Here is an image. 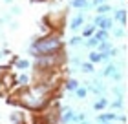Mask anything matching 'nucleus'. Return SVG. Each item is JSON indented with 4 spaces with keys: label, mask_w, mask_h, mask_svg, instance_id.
I'll return each mask as SVG.
<instances>
[{
    "label": "nucleus",
    "mask_w": 128,
    "mask_h": 124,
    "mask_svg": "<svg viewBox=\"0 0 128 124\" xmlns=\"http://www.w3.org/2000/svg\"><path fill=\"white\" fill-rule=\"evenodd\" d=\"M64 49V40H62V31H50L46 35H35L28 48L30 57H38V55H51L59 53Z\"/></svg>",
    "instance_id": "1"
},
{
    "label": "nucleus",
    "mask_w": 128,
    "mask_h": 124,
    "mask_svg": "<svg viewBox=\"0 0 128 124\" xmlns=\"http://www.w3.org/2000/svg\"><path fill=\"white\" fill-rule=\"evenodd\" d=\"M68 60L66 51H59V53H51V55H38L33 58V68L35 71H51V69H59L62 68Z\"/></svg>",
    "instance_id": "2"
},
{
    "label": "nucleus",
    "mask_w": 128,
    "mask_h": 124,
    "mask_svg": "<svg viewBox=\"0 0 128 124\" xmlns=\"http://www.w3.org/2000/svg\"><path fill=\"white\" fill-rule=\"evenodd\" d=\"M73 115H75V110L72 106H59V110H57V121H59V124H72Z\"/></svg>",
    "instance_id": "3"
},
{
    "label": "nucleus",
    "mask_w": 128,
    "mask_h": 124,
    "mask_svg": "<svg viewBox=\"0 0 128 124\" xmlns=\"http://www.w3.org/2000/svg\"><path fill=\"white\" fill-rule=\"evenodd\" d=\"M92 24L99 29H106V31H112L114 29V18L108 15H95L92 18Z\"/></svg>",
    "instance_id": "4"
},
{
    "label": "nucleus",
    "mask_w": 128,
    "mask_h": 124,
    "mask_svg": "<svg viewBox=\"0 0 128 124\" xmlns=\"http://www.w3.org/2000/svg\"><path fill=\"white\" fill-rule=\"evenodd\" d=\"M86 24V16H84V13L82 11H79L77 15H73L72 18H70V29H72V31H79L80 27H82Z\"/></svg>",
    "instance_id": "5"
},
{
    "label": "nucleus",
    "mask_w": 128,
    "mask_h": 124,
    "mask_svg": "<svg viewBox=\"0 0 128 124\" xmlns=\"http://www.w3.org/2000/svg\"><path fill=\"white\" fill-rule=\"evenodd\" d=\"M95 122H117V113L115 111H101L95 117Z\"/></svg>",
    "instance_id": "6"
},
{
    "label": "nucleus",
    "mask_w": 128,
    "mask_h": 124,
    "mask_svg": "<svg viewBox=\"0 0 128 124\" xmlns=\"http://www.w3.org/2000/svg\"><path fill=\"white\" fill-rule=\"evenodd\" d=\"M31 82H33V75H28V71L15 75V86H30Z\"/></svg>",
    "instance_id": "7"
},
{
    "label": "nucleus",
    "mask_w": 128,
    "mask_h": 124,
    "mask_svg": "<svg viewBox=\"0 0 128 124\" xmlns=\"http://www.w3.org/2000/svg\"><path fill=\"white\" fill-rule=\"evenodd\" d=\"M13 64H15L16 69H20V71H28V69L33 68V60H30V58H15Z\"/></svg>",
    "instance_id": "8"
},
{
    "label": "nucleus",
    "mask_w": 128,
    "mask_h": 124,
    "mask_svg": "<svg viewBox=\"0 0 128 124\" xmlns=\"http://www.w3.org/2000/svg\"><path fill=\"white\" fill-rule=\"evenodd\" d=\"M112 13H114V18L124 27V26H126V22H128V18H126V9H124V7H119V9H114Z\"/></svg>",
    "instance_id": "9"
},
{
    "label": "nucleus",
    "mask_w": 128,
    "mask_h": 124,
    "mask_svg": "<svg viewBox=\"0 0 128 124\" xmlns=\"http://www.w3.org/2000/svg\"><path fill=\"white\" fill-rule=\"evenodd\" d=\"M92 108H94L95 111H104L108 108V99H106V95H101L99 97L95 102H94V106H92Z\"/></svg>",
    "instance_id": "10"
},
{
    "label": "nucleus",
    "mask_w": 128,
    "mask_h": 124,
    "mask_svg": "<svg viewBox=\"0 0 128 124\" xmlns=\"http://www.w3.org/2000/svg\"><path fill=\"white\" fill-rule=\"evenodd\" d=\"M79 86H80V84H79V80H77V79H73V77H72V79H66V82H64V90H66L68 93H72V95H73V91L77 90Z\"/></svg>",
    "instance_id": "11"
},
{
    "label": "nucleus",
    "mask_w": 128,
    "mask_h": 124,
    "mask_svg": "<svg viewBox=\"0 0 128 124\" xmlns=\"http://www.w3.org/2000/svg\"><path fill=\"white\" fill-rule=\"evenodd\" d=\"M80 29H82V31H80V37L82 38H90V37H94V33H95V26L92 24V22L90 24H84Z\"/></svg>",
    "instance_id": "12"
},
{
    "label": "nucleus",
    "mask_w": 128,
    "mask_h": 124,
    "mask_svg": "<svg viewBox=\"0 0 128 124\" xmlns=\"http://www.w3.org/2000/svg\"><path fill=\"white\" fill-rule=\"evenodd\" d=\"M70 5H72L73 9H79V11H88L90 2H88V0H72Z\"/></svg>",
    "instance_id": "13"
},
{
    "label": "nucleus",
    "mask_w": 128,
    "mask_h": 124,
    "mask_svg": "<svg viewBox=\"0 0 128 124\" xmlns=\"http://www.w3.org/2000/svg\"><path fill=\"white\" fill-rule=\"evenodd\" d=\"M112 48H114V42L108 38V40H102V42H99L95 49H97L99 53H108V51L112 49Z\"/></svg>",
    "instance_id": "14"
},
{
    "label": "nucleus",
    "mask_w": 128,
    "mask_h": 124,
    "mask_svg": "<svg viewBox=\"0 0 128 124\" xmlns=\"http://www.w3.org/2000/svg\"><path fill=\"white\" fill-rule=\"evenodd\" d=\"M80 71L82 73H90V75H94L95 73V64H92V62H88V60H82L80 62Z\"/></svg>",
    "instance_id": "15"
},
{
    "label": "nucleus",
    "mask_w": 128,
    "mask_h": 124,
    "mask_svg": "<svg viewBox=\"0 0 128 124\" xmlns=\"http://www.w3.org/2000/svg\"><path fill=\"white\" fill-rule=\"evenodd\" d=\"M114 71H117V64L110 60L106 66H104V69H102V73H101V75H102V77H112V75H114Z\"/></svg>",
    "instance_id": "16"
},
{
    "label": "nucleus",
    "mask_w": 128,
    "mask_h": 124,
    "mask_svg": "<svg viewBox=\"0 0 128 124\" xmlns=\"http://www.w3.org/2000/svg\"><path fill=\"white\" fill-rule=\"evenodd\" d=\"M95 11H97V15H110V13L114 11V7H112L108 2H104V4H101V5H97Z\"/></svg>",
    "instance_id": "17"
},
{
    "label": "nucleus",
    "mask_w": 128,
    "mask_h": 124,
    "mask_svg": "<svg viewBox=\"0 0 128 124\" xmlns=\"http://www.w3.org/2000/svg\"><path fill=\"white\" fill-rule=\"evenodd\" d=\"M94 37L99 40V42H102V40H108V38H110V31H106V29H99V27H95Z\"/></svg>",
    "instance_id": "18"
},
{
    "label": "nucleus",
    "mask_w": 128,
    "mask_h": 124,
    "mask_svg": "<svg viewBox=\"0 0 128 124\" xmlns=\"http://www.w3.org/2000/svg\"><path fill=\"white\" fill-rule=\"evenodd\" d=\"M88 93H90V91H88V88H86V86H79L77 90L73 91V95L77 97L79 100H84L86 97H88Z\"/></svg>",
    "instance_id": "19"
},
{
    "label": "nucleus",
    "mask_w": 128,
    "mask_h": 124,
    "mask_svg": "<svg viewBox=\"0 0 128 124\" xmlns=\"http://www.w3.org/2000/svg\"><path fill=\"white\" fill-rule=\"evenodd\" d=\"M88 62H92V64H101V53H99L97 49H90V53H88Z\"/></svg>",
    "instance_id": "20"
},
{
    "label": "nucleus",
    "mask_w": 128,
    "mask_h": 124,
    "mask_svg": "<svg viewBox=\"0 0 128 124\" xmlns=\"http://www.w3.org/2000/svg\"><path fill=\"white\" fill-rule=\"evenodd\" d=\"M22 119H24V111H13L9 115L11 124H22Z\"/></svg>",
    "instance_id": "21"
},
{
    "label": "nucleus",
    "mask_w": 128,
    "mask_h": 124,
    "mask_svg": "<svg viewBox=\"0 0 128 124\" xmlns=\"http://www.w3.org/2000/svg\"><path fill=\"white\" fill-rule=\"evenodd\" d=\"M108 108L112 110V111H117V110H123L124 106H123V99H115L114 102H108Z\"/></svg>",
    "instance_id": "22"
},
{
    "label": "nucleus",
    "mask_w": 128,
    "mask_h": 124,
    "mask_svg": "<svg viewBox=\"0 0 128 124\" xmlns=\"http://www.w3.org/2000/svg\"><path fill=\"white\" fill-rule=\"evenodd\" d=\"M88 49H95L97 48V44H99V40L95 37H90V38H84V42H82Z\"/></svg>",
    "instance_id": "23"
},
{
    "label": "nucleus",
    "mask_w": 128,
    "mask_h": 124,
    "mask_svg": "<svg viewBox=\"0 0 128 124\" xmlns=\"http://www.w3.org/2000/svg\"><path fill=\"white\" fill-rule=\"evenodd\" d=\"M82 42H84L82 37H72V38L68 40V44L72 46V48H79V46H82Z\"/></svg>",
    "instance_id": "24"
},
{
    "label": "nucleus",
    "mask_w": 128,
    "mask_h": 124,
    "mask_svg": "<svg viewBox=\"0 0 128 124\" xmlns=\"http://www.w3.org/2000/svg\"><path fill=\"white\" fill-rule=\"evenodd\" d=\"M86 119H88V117H86V113H84V111H79V113H77V111H75V115H73V124H80V122H82V121H86Z\"/></svg>",
    "instance_id": "25"
},
{
    "label": "nucleus",
    "mask_w": 128,
    "mask_h": 124,
    "mask_svg": "<svg viewBox=\"0 0 128 124\" xmlns=\"http://www.w3.org/2000/svg\"><path fill=\"white\" fill-rule=\"evenodd\" d=\"M110 35L115 38H124L126 37V29L124 27H119V29H115V31H110Z\"/></svg>",
    "instance_id": "26"
},
{
    "label": "nucleus",
    "mask_w": 128,
    "mask_h": 124,
    "mask_svg": "<svg viewBox=\"0 0 128 124\" xmlns=\"http://www.w3.org/2000/svg\"><path fill=\"white\" fill-rule=\"evenodd\" d=\"M106 0H92L90 2V5H88V9H95L97 5H101V4H104Z\"/></svg>",
    "instance_id": "27"
},
{
    "label": "nucleus",
    "mask_w": 128,
    "mask_h": 124,
    "mask_svg": "<svg viewBox=\"0 0 128 124\" xmlns=\"http://www.w3.org/2000/svg\"><path fill=\"white\" fill-rule=\"evenodd\" d=\"M9 22H11V15H2V16H0V26L9 24Z\"/></svg>",
    "instance_id": "28"
},
{
    "label": "nucleus",
    "mask_w": 128,
    "mask_h": 124,
    "mask_svg": "<svg viewBox=\"0 0 128 124\" xmlns=\"http://www.w3.org/2000/svg\"><path fill=\"white\" fill-rule=\"evenodd\" d=\"M22 13V7H20V5H13V7H11V16H13V15H20Z\"/></svg>",
    "instance_id": "29"
},
{
    "label": "nucleus",
    "mask_w": 128,
    "mask_h": 124,
    "mask_svg": "<svg viewBox=\"0 0 128 124\" xmlns=\"http://www.w3.org/2000/svg\"><path fill=\"white\" fill-rule=\"evenodd\" d=\"M108 55H110V58H114V57H117V55H119V49H117V48H112V49H110V51H108Z\"/></svg>",
    "instance_id": "30"
},
{
    "label": "nucleus",
    "mask_w": 128,
    "mask_h": 124,
    "mask_svg": "<svg viewBox=\"0 0 128 124\" xmlns=\"http://www.w3.org/2000/svg\"><path fill=\"white\" fill-rule=\"evenodd\" d=\"M112 79H114V80H121V79H123V73H121L119 69H117V71H114V75H112Z\"/></svg>",
    "instance_id": "31"
},
{
    "label": "nucleus",
    "mask_w": 128,
    "mask_h": 124,
    "mask_svg": "<svg viewBox=\"0 0 128 124\" xmlns=\"http://www.w3.org/2000/svg\"><path fill=\"white\" fill-rule=\"evenodd\" d=\"M18 26H20L18 22H13V20L9 22V27H11V29H18Z\"/></svg>",
    "instance_id": "32"
},
{
    "label": "nucleus",
    "mask_w": 128,
    "mask_h": 124,
    "mask_svg": "<svg viewBox=\"0 0 128 124\" xmlns=\"http://www.w3.org/2000/svg\"><path fill=\"white\" fill-rule=\"evenodd\" d=\"M33 124H44V122H42V121H40V119H38L37 122H33Z\"/></svg>",
    "instance_id": "33"
},
{
    "label": "nucleus",
    "mask_w": 128,
    "mask_h": 124,
    "mask_svg": "<svg viewBox=\"0 0 128 124\" xmlns=\"http://www.w3.org/2000/svg\"><path fill=\"white\" fill-rule=\"evenodd\" d=\"M97 124H114V122H97Z\"/></svg>",
    "instance_id": "34"
},
{
    "label": "nucleus",
    "mask_w": 128,
    "mask_h": 124,
    "mask_svg": "<svg viewBox=\"0 0 128 124\" xmlns=\"http://www.w3.org/2000/svg\"><path fill=\"white\" fill-rule=\"evenodd\" d=\"M6 4H13V0H6Z\"/></svg>",
    "instance_id": "35"
},
{
    "label": "nucleus",
    "mask_w": 128,
    "mask_h": 124,
    "mask_svg": "<svg viewBox=\"0 0 128 124\" xmlns=\"http://www.w3.org/2000/svg\"><path fill=\"white\" fill-rule=\"evenodd\" d=\"M119 2H124V0H119Z\"/></svg>",
    "instance_id": "36"
},
{
    "label": "nucleus",
    "mask_w": 128,
    "mask_h": 124,
    "mask_svg": "<svg viewBox=\"0 0 128 124\" xmlns=\"http://www.w3.org/2000/svg\"><path fill=\"white\" fill-rule=\"evenodd\" d=\"M0 57H2V53H0Z\"/></svg>",
    "instance_id": "37"
}]
</instances>
